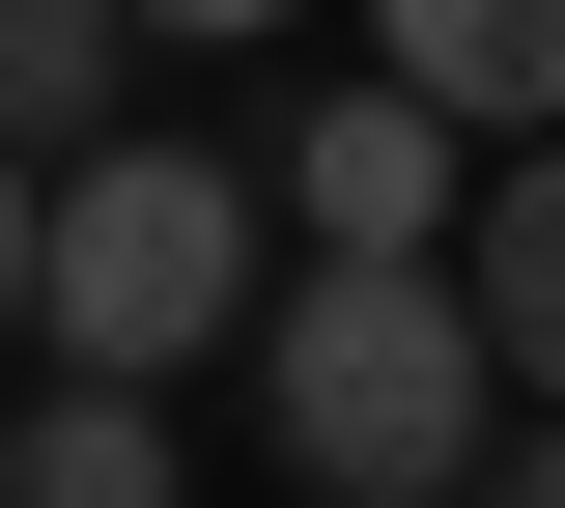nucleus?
Segmentation results:
<instances>
[{"label":"nucleus","instance_id":"nucleus-1","mask_svg":"<svg viewBox=\"0 0 565 508\" xmlns=\"http://www.w3.org/2000/svg\"><path fill=\"white\" fill-rule=\"evenodd\" d=\"M255 452L311 508H481L509 452V339L452 255H311V283L255 311Z\"/></svg>","mask_w":565,"mask_h":508},{"label":"nucleus","instance_id":"nucleus-2","mask_svg":"<svg viewBox=\"0 0 565 508\" xmlns=\"http://www.w3.org/2000/svg\"><path fill=\"white\" fill-rule=\"evenodd\" d=\"M255 226H282V170H255V142H85V170H57V226H29V339L114 367V396H170V367H226V339L282 311Z\"/></svg>","mask_w":565,"mask_h":508},{"label":"nucleus","instance_id":"nucleus-3","mask_svg":"<svg viewBox=\"0 0 565 508\" xmlns=\"http://www.w3.org/2000/svg\"><path fill=\"white\" fill-rule=\"evenodd\" d=\"M255 170H282V226H311V255H452V226H481V142H452L396 57H340Z\"/></svg>","mask_w":565,"mask_h":508},{"label":"nucleus","instance_id":"nucleus-4","mask_svg":"<svg viewBox=\"0 0 565 508\" xmlns=\"http://www.w3.org/2000/svg\"><path fill=\"white\" fill-rule=\"evenodd\" d=\"M367 57H396L452 142H565V0H367Z\"/></svg>","mask_w":565,"mask_h":508},{"label":"nucleus","instance_id":"nucleus-5","mask_svg":"<svg viewBox=\"0 0 565 508\" xmlns=\"http://www.w3.org/2000/svg\"><path fill=\"white\" fill-rule=\"evenodd\" d=\"M452 283H481L509 396H565V142H481V226H452Z\"/></svg>","mask_w":565,"mask_h":508},{"label":"nucleus","instance_id":"nucleus-6","mask_svg":"<svg viewBox=\"0 0 565 508\" xmlns=\"http://www.w3.org/2000/svg\"><path fill=\"white\" fill-rule=\"evenodd\" d=\"M114 85H141V0H0V142H29V170H85V142H141Z\"/></svg>","mask_w":565,"mask_h":508},{"label":"nucleus","instance_id":"nucleus-7","mask_svg":"<svg viewBox=\"0 0 565 508\" xmlns=\"http://www.w3.org/2000/svg\"><path fill=\"white\" fill-rule=\"evenodd\" d=\"M0 508H170V396H114V367H57V396L0 424Z\"/></svg>","mask_w":565,"mask_h":508},{"label":"nucleus","instance_id":"nucleus-8","mask_svg":"<svg viewBox=\"0 0 565 508\" xmlns=\"http://www.w3.org/2000/svg\"><path fill=\"white\" fill-rule=\"evenodd\" d=\"M255 29H311V0H141V57H255Z\"/></svg>","mask_w":565,"mask_h":508},{"label":"nucleus","instance_id":"nucleus-9","mask_svg":"<svg viewBox=\"0 0 565 508\" xmlns=\"http://www.w3.org/2000/svg\"><path fill=\"white\" fill-rule=\"evenodd\" d=\"M481 508H565V396H509V452H481Z\"/></svg>","mask_w":565,"mask_h":508},{"label":"nucleus","instance_id":"nucleus-10","mask_svg":"<svg viewBox=\"0 0 565 508\" xmlns=\"http://www.w3.org/2000/svg\"><path fill=\"white\" fill-rule=\"evenodd\" d=\"M29 226H57V170H29V142H0V339H29Z\"/></svg>","mask_w":565,"mask_h":508}]
</instances>
